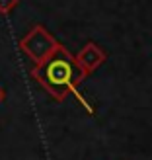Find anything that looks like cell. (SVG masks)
Listing matches in <instances>:
<instances>
[{
	"instance_id": "cell-3",
	"label": "cell",
	"mask_w": 152,
	"mask_h": 160,
	"mask_svg": "<svg viewBox=\"0 0 152 160\" xmlns=\"http://www.w3.org/2000/svg\"><path fill=\"white\" fill-rule=\"evenodd\" d=\"M74 59H76L78 68L82 70L86 76H90L96 68H100L103 62L107 61V53L103 51L98 43L88 41V43L82 47V49H80V51L74 55Z\"/></svg>"
},
{
	"instance_id": "cell-1",
	"label": "cell",
	"mask_w": 152,
	"mask_h": 160,
	"mask_svg": "<svg viewBox=\"0 0 152 160\" xmlns=\"http://www.w3.org/2000/svg\"><path fill=\"white\" fill-rule=\"evenodd\" d=\"M31 78L43 88V90L51 96L53 100L62 102L68 94H72L78 98V102L88 109V113H94L90 103L86 98L78 92V84L84 82L86 74L78 68L74 55L62 45L57 47V51H53L45 61L31 68Z\"/></svg>"
},
{
	"instance_id": "cell-5",
	"label": "cell",
	"mask_w": 152,
	"mask_h": 160,
	"mask_svg": "<svg viewBox=\"0 0 152 160\" xmlns=\"http://www.w3.org/2000/svg\"><path fill=\"white\" fill-rule=\"evenodd\" d=\"M4 98H6V92H4V88H2V86H0V103H2V102H4Z\"/></svg>"
},
{
	"instance_id": "cell-2",
	"label": "cell",
	"mask_w": 152,
	"mask_h": 160,
	"mask_svg": "<svg viewBox=\"0 0 152 160\" xmlns=\"http://www.w3.org/2000/svg\"><path fill=\"white\" fill-rule=\"evenodd\" d=\"M61 43L55 39V35L49 33V29L45 26H33L26 35L20 39V49L29 61H33L35 65H39L41 61H45L53 51H57V47Z\"/></svg>"
},
{
	"instance_id": "cell-4",
	"label": "cell",
	"mask_w": 152,
	"mask_h": 160,
	"mask_svg": "<svg viewBox=\"0 0 152 160\" xmlns=\"http://www.w3.org/2000/svg\"><path fill=\"white\" fill-rule=\"evenodd\" d=\"M18 4H20V0H0V14L2 16L10 14Z\"/></svg>"
}]
</instances>
